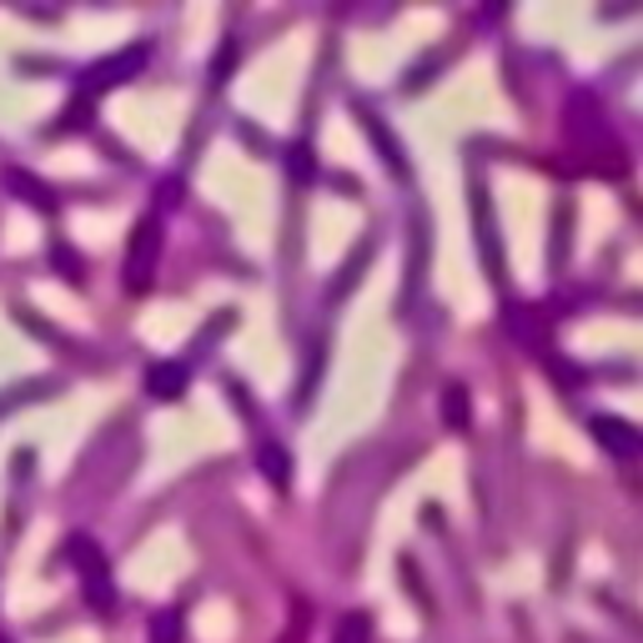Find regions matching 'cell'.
<instances>
[{
	"label": "cell",
	"instance_id": "1",
	"mask_svg": "<svg viewBox=\"0 0 643 643\" xmlns=\"http://www.w3.org/2000/svg\"><path fill=\"white\" fill-rule=\"evenodd\" d=\"M71 559H76V573H81L86 593H91V609L96 613H111L117 609V593H111V573H106V559L91 539H71Z\"/></svg>",
	"mask_w": 643,
	"mask_h": 643
},
{
	"label": "cell",
	"instance_id": "2",
	"mask_svg": "<svg viewBox=\"0 0 643 643\" xmlns=\"http://www.w3.org/2000/svg\"><path fill=\"white\" fill-rule=\"evenodd\" d=\"M157 257H161V222L147 217V222H137V232H131V252H127V287L131 292H147L151 287Z\"/></svg>",
	"mask_w": 643,
	"mask_h": 643
},
{
	"label": "cell",
	"instance_id": "3",
	"mask_svg": "<svg viewBox=\"0 0 643 643\" xmlns=\"http://www.w3.org/2000/svg\"><path fill=\"white\" fill-rule=\"evenodd\" d=\"M147 46H131L127 56H106V61H96L91 71H86V91H111V86H121V81H131V76L147 66Z\"/></svg>",
	"mask_w": 643,
	"mask_h": 643
},
{
	"label": "cell",
	"instance_id": "4",
	"mask_svg": "<svg viewBox=\"0 0 643 643\" xmlns=\"http://www.w3.org/2000/svg\"><path fill=\"white\" fill-rule=\"evenodd\" d=\"M593 438L609 448L613 458H633L639 453V428L623 418H593Z\"/></svg>",
	"mask_w": 643,
	"mask_h": 643
},
{
	"label": "cell",
	"instance_id": "5",
	"mask_svg": "<svg viewBox=\"0 0 643 643\" xmlns=\"http://www.w3.org/2000/svg\"><path fill=\"white\" fill-rule=\"evenodd\" d=\"M147 392L151 398H181L187 392V362H157V368H147Z\"/></svg>",
	"mask_w": 643,
	"mask_h": 643
},
{
	"label": "cell",
	"instance_id": "6",
	"mask_svg": "<svg viewBox=\"0 0 643 643\" xmlns=\"http://www.w3.org/2000/svg\"><path fill=\"white\" fill-rule=\"evenodd\" d=\"M257 463H262V473L272 478L277 488H282L287 478H292V458H287V453H282V448H277V443H262V448H257Z\"/></svg>",
	"mask_w": 643,
	"mask_h": 643
},
{
	"label": "cell",
	"instance_id": "7",
	"mask_svg": "<svg viewBox=\"0 0 643 643\" xmlns=\"http://www.w3.org/2000/svg\"><path fill=\"white\" fill-rule=\"evenodd\" d=\"M151 643H181V609H167L151 619Z\"/></svg>",
	"mask_w": 643,
	"mask_h": 643
},
{
	"label": "cell",
	"instance_id": "8",
	"mask_svg": "<svg viewBox=\"0 0 643 643\" xmlns=\"http://www.w3.org/2000/svg\"><path fill=\"white\" fill-rule=\"evenodd\" d=\"M368 639H372L368 613H348V619L338 623V643H368Z\"/></svg>",
	"mask_w": 643,
	"mask_h": 643
},
{
	"label": "cell",
	"instance_id": "9",
	"mask_svg": "<svg viewBox=\"0 0 643 643\" xmlns=\"http://www.w3.org/2000/svg\"><path fill=\"white\" fill-rule=\"evenodd\" d=\"M443 408H448V422H453V428H463V422H468V392L458 388V382L443 392Z\"/></svg>",
	"mask_w": 643,
	"mask_h": 643
},
{
	"label": "cell",
	"instance_id": "10",
	"mask_svg": "<svg viewBox=\"0 0 643 643\" xmlns=\"http://www.w3.org/2000/svg\"><path fill=\"white\" fill-rule=\"evenodd\" d=\"M287 643H292V639H287Z\"/></svg>",
	"mask_w": 643,
	"mask_h": 643
}]
</instances>
